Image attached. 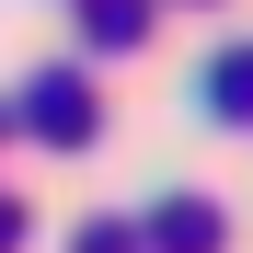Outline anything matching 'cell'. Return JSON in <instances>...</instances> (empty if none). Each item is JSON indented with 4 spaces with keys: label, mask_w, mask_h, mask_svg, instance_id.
<instances>
[{
    "label": "cell",
    "mask_w": 253,
    "mask_h": 253,
    "mask_svg": "<svg viewBox=\"0 0 253 253\" xmlns=\"http://www.w3.org/2000/svg\"><path fill=\"white\" fill-rule=\"evenodd\" d=\"M81 35H92L104 58H115V46H138V35H150V0H81Z\"/></svg>",
    "instance_id": "cell-2"
},
{
    "label": "cell",
    "mask_w": 253,
    "mask_h": 253,
    "mask_svg": "<svg viewBox=\"0 0 253 253\" xmlns=\"http://www.w3.org/2000/svg\"><path fill=\"white\" fill-rule=\"evenodd\" d=\"M81 253H126V230H115V219H92V230H81Z\"/></svg>",
    "instance_id": "cell-4"
},
{
    "label": "cell",
    "mask_w": 253,
    "mask_h": 253,
    "mask_svg": "<svg viewBox=\"0 0 253 253\" xmlns=\"http://www.w3.org/2000/svg\"><path fill=\"white\" fill-rule=\"evenodd\" d=\"M12 126H23V138H46V150H81V138L104 126V104H92V81H81V69H35L23 92H12Z\"/></svg>",
    "instance_id": "cell-1"
},
{
    "label": "cell",
    "mask_w": 253,
    "mask_h": 253,
    "mask_svg": "<svg viewBox=\"0 0 253 253\" xmlns=\"http://www.w3.org/2000/svg\"><path fill=\"white\" fill-rule=\"evenodd\" d=\"M0 138H12V115H0Z\"/></svg>",
    "instance_id": "cell-5"
},
{
    "label": "cell",
    "mask_w": 253,
    "mask_h": 253,
    "mask_svg": "<svg viewBox=\"0 0 253 253\" xmlns=\"http://www.w3.org/2000/svg\"><path fill=\"white\" fill-rule=\"evenodd\" d=\"M207 115H253V58H207Z\"/></svg>",
    "instance_id": "cell-3"
}]
</instances>
